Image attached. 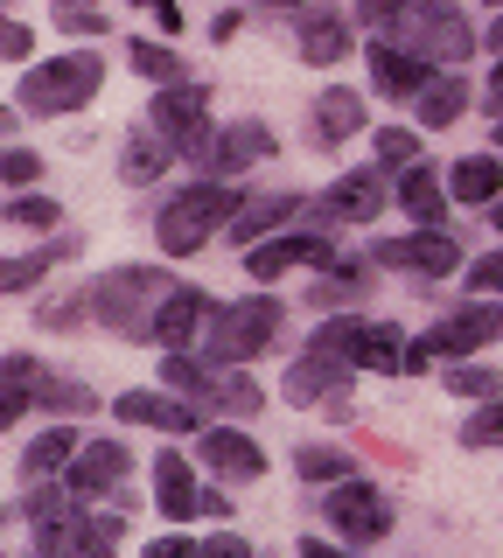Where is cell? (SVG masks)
I'll return each mask as SVG.
<instances>
[{"mask_svg": "<svg viewBox=\"0 0 503 558\" xmlns=\"http://www.w3.org/2000/svg\"><path fill=\"white\" fill-rule=\"evenodd\" d=\"M154 510H161V517H176V523L196 517V475H189V461H182L176 447H161V453H154Z\"/></svg>", "mask_w": 503, "mask_h": 558, "instance_id": "cell-25", "label": "cell"}, {"mask_svg": "<svg viewBox=\"0 0 503 558\" xmlns=\"http://www.w3.org/2000/svg\"><path fill=\"white\" fill-rule=\"evenodd\" d=\"M98 84H106V57H92V49H71V57L28 63L14 105H22V112H36V119H71V112H84V105L98 98Z\"/></svg>", "mask_w": 503, "mask_h": 558, "instance_id": "cell-2", "label": "cell"}, {"mask_svg": "<svg viewBox=\"0 0 503 558\" xmlns=\"http://www.w3.org/2000/svg\"><path fill=\"white\" fill-rule=\"evenodd\" d=\"M468 98H476V92H468V77H433L412 105H420V126H427V133H447V126L468 112Z\"/></svg>", "mask_w": 503, "mask_h": 558, "instance_id": "cell-32", "label": "cell"}, {"mask_svg": "<svg viewBox=\"0 0 503 558\" xmlns=\"http://www.w3.org/2000/svg\"><path fill=\"white\" fill-rule=\"evenodd\" d=\"M141 8L154 14V22H161L168 35H182V8H176V0H141Z\"/></svg>", "mask_w": 503, "mask_h": 558, "instance_id": "cell-51", "label": "cell"}, {"mask_svg": "<svg viewBox=\"0 0 503 558\" xmlns=\"http://www.w3.org/2000/svg\"><path fill=\"white\" fill-rule=\"evenodd\" d=\"M161 168H168V147H161V140H154V133H141V126H133L127 140H119V182L147 189V182H154V174H161Z\"/></svg>", "mask_w": 503, "mask_h": 558, "instance_id": "cell-33", "label": "cell"}, {"mask_svg": "<svg viewBox=\"0 0 503 558\" xmlns=\"http://www.w3.org/2000/svg\"><path fill=\"white\" fill-rule=\"evenodd\" d=\"M315 349L343 356L350 371H378V377H398L406 371V328L398 322H328Z\"/></svg>", "mask_w": 503, "mask_h": 558, "instance_id": "cell-7", "label": "cell"}, {"mask_svg": "<svg viewBox=\"0 0 503 558\" xmlns=\"http://www.w3.org/2000/svg\"><path fill=\"white\" fill-rule=\"evenodd\" d=\"M287 217H301V196H294V189H280V196H252V203H238V217L224 223V238L231 244H266V238H280V223Z\"/></svg>", "mask_w": 503, "mask_h": 558, "instance_id": "cell-21", "label": "cell"}, {"mask_svg": "<svg viewBox=\"0 0 503 558\" xmlns=\"http://www.w3.org/2000/svg\"><path fill=\"white\" fill-rule=\"evenodd\" d=\"M378 209H385V174H378V168H350L343 182H328L315 203H301V217L328 238V231H343V223H371Z\"/></svg>", "mask_w": 503, "mask_h": 558, "instance_id": "cell-9", "label": "cell"}, {"mask_svg": "<svg viewBox=\"0 0 503 558\" xmlns=\"http://www.w3.org/2000/svg\"><path fill=\"white\" fill-rule=\"evenodd\" d=\"M252 279H280L294 266H336V244H328L322 231H287V238H266V244H252Z\"/></svg>", "mask_w": 503, "mask_h": 558, "instance_id": "cell-17", "label": "cell"}, {"mask_svg": "<svg viewBox=\"0 0 503 558\" xmlns=\"http://www.w3.org/2000/svg\"><path fill=\"white\" fill-rule=\"evenodd\" d=\"M371 266H363V258H343V266H328L322 279H308V307L315 314H336V307H363L371 301Z\"/></svg>", "mask_w": 503, "mask_h": 558, "instance_id": "cell-23", "label": "cell"}, {"mask_svg": "<svg viewBox=\"0 0 503 558\" xmlns=\"http://www.w3.org/2000/svg\"><path fill=\"white\" fill-rule=\"evenodd\" d=\"M482 112H490V119H503V63L490 70V84H482Z\"/></svg>", "mask_w": 503, "mask_h": 558, "instance_id": "cell-52", "label": "cell"}, {"mask_svg": "<svg viewBox=\"0 0 503 558\" xmlns=\"http://www.w3.org/2000/svg\"><path fill=\"white\" fill-rule=\"evenodd\" d=\"M14 517H22V502H0V531H8V523H14Z\"/></svg>", "mask_w": 503, "mask_h": 558, "instance_id": "cell-55", "label": "cell"}, {"mask_svg": "<svg viewBox=\"0 0 503 558\" xmlns=\"http://www.w3.org/2000/svg\"><path fill=\"white\" fill-rule=\"evenodd\" d=\"M147 133L161 140L168 154H182V161H211V84H168V92H154L147 105Z\"/></svg>", "mask_w": 503, "mask_h": 558, "instance_id": "cell-5", "label": "cell"}, {"mask_svg": "<svg viewBox=\"0 0 503 558\" xmlns=\"http://www.w3.org/2000/svg\"><path fill=\"white\" fill-rule=\"evenodd\" d=\"M196 461L211 468L217 482H259L266 475V447H252V433H238V426H203Z\"/></svg>", "mask_w": 503, "mask_h": 558, "instance_id": "cell-15", "label": "cell"}, {"mask_svg": "<svg viewBox=\"0 0 503 558\" xmlns=\"http://www.w3.org/2000/svg\"><path fill=\"white\" fill-rule=\"evenodd\" d=\"M294 475H301V482H322V488L328 482H350L357 475V453L350 447H322V440L315 447H294Z\"/></svg>", "mask_w": 503, "mask_h": 558, "instance_id": "cell-35", "label": "cell"}, {"mask_svg": "<svg viewBox=\"0 0 503 558\" xmlns=\"http://www.w3.org/2000/svg\"><path fill=\"white\" fill-rule=\"evenodd\" d=\"M127 63H133V77H147V84H154V92H168V84H189V63H182L168 43H141V35H133Z\"/></svg>", "mask_w": 503, "mask_h": 558, "instance_id": "cell-34", "label": "cell"}, {"mask_svg": "<svg viewBox=\"0 0 503 558\" xmlns=\"http://www.w3.org/2000/svg\"><path fill=\"white\" fill-rule=\"evenodd\" d=\"M490 342H503V301H468L455 314H441L420 349L427 356H476V349H490Z\"/></svg>", "mask_w": 503, "mask_h": 558, "instance_id": "cell-12", "label": "cell"}, {"mask_svg": "<svg viewBox=\"0 0 503 558\" xmlns=\"http://www.w3.org/2000/svg\"><path fill=\"white\" fill-rule=\"evenodd\" d=\"M363 57H371V84L385 98H420L427 84H433V63L412 57V49H398V43H371Z\"/></svg>", "mask_w": 503, "mask_h": 558, "instance_id": "cell-19", "label": "cell"}, {"mask_svg": "<svg viewBox=\"0 0 503 558\" xmlns=\"http://www.w3.org/2000/svg\"><path fill=\"white\" fill-rule=\"evenodd\" d=\"M112 412L127 418V426H154V433H203V405L168 398V391H119Z\"/></svg>", "mask_w": 503, "mask_h": 558, "instance_id": "cell-18", "label": "cell"}, {"mask_svg": "<svg viewBox=\"0 0 503 558\" xmlns=\"http://www.w3.org/2000/svg\"><path fill=\"white\" fill-rule=\"evenodd\" d=\"M447 196H455V203H476V209H490L496 196H503V161H496V154H462V161L455 168H447Z\"/></svg>", "mask_w": 503, "mask_h": 558, "instance_id": "cell-27", "label": "cell"}, {"mask_svg": "<svg viewBox=\"0 0 503 558\" xmlns=\"http://www.w3.org/2000/svg\"><path fill=\"white\" fill-rule=\"evenodd\" d=\"M266 8H308V0H266Z\"/></svg>", "mask_w": 503, "mask_h": 558, "instance_id": "cell-60", "label": "cell"}, {"mask_svg": "<svg viewBox=\"0 0 503 558\" xmlns=\"http://www.w3.org/2000/svg\"><path fill=\"white\" fill-rule=\"evenodd\" d=\"M147 558H196V537H154Z\"/></svg>", "mask_w": 503, "mask_h": 558, "instance_id": "cell-50", "label": "cell"}, {"mask_svg": "<svg viewBox=\"0 0 503 558\" xmlns=\"http://www.w3.org/2000/svg\"><path fill=\"white\" fill-rule=\"evenodd\" d=\"M119 537H127V517H92L84 502H71L63 517L36 523V558H112Z\"/></svg>", "mask_w": 503, "mask_h": 558, "instance_id": "cell-8", "label": "cell"}, {"mask_svg": "<svg viewBox=\"0 0 503 558\" xmlns=\"http://www.w3.org/2000/svg\"><path fill=\"white\" fill-rule=\"evenodd\" d=\"M322 517L336 523L350 545H378V537H392V496L385 488H371V482H328V496H322Z\"/></svg>", "mask_w": 503, "mask_h": 558, "instance_id": "cell-10", "label": "cell"}, {"mask_svg": "<svg viewBox=\"0 0 503 558\" xmlns=\"http://www.w3.org/2000/svg\"><path fill=\"white\" fill-rule=\"evenodd\" d=\"M161 377H168V391H176V398H189V405L211 412V398H217V377H224V371H211V363L189 356V349H168V356H161Z\"/></svg>", "mask_w": 503, "mask_h": 558, "instance_id": "cell-30", "label": "cell"}, {"mask_svg": "<svg viewBox=\"0 0 503 558\" xmlns=\"http://www.w3.org/2000/svg\"><path fill=\"white\" fill-rule=\"evenodd\" d=\"M301 558H357V551H336V545H315V537H301Z\"/></svg>", "mask_w": 503, "mask_h": 558, "instance_id": "cell-54", "label": "cell"}, {"mask_svg": "<svg viewBox=\"0 0 503 558\" xmlns=\"http://www.w3.org/2000/svg\"><path fill=\"white\" fill-rule=\"evenodd\" d=\"M231 217H238V189L231 182H196V189H182V196L161 203L154 238H161L168 258H189V252H203V244H211Z\"/></svg>", "mask_w": 503, "mask_h": 558, "instance_id": "cell-3", "label": "cell"}, {"mask_svg": "<svg viewBox=\"0 0 503 558\" xmlns=\"http://www.w3.org/2000/svg\"><path fill=\"white\" fill-rule=\"evenodd\" d=\"M0 182H14V189L43 182V154L36 147H8V140H0Z\"/></svg>", "mask_w": 503, "mask_h": 558, "instance_id": "cell-41", "label": "cell"}, {"mask_svg": "<svg viewBox=\"0 0 503 558\" xmlns=\"http://www.w3.org/2000/svg\"><path fill=\"white\" fill-rule=\"evenodd\" d=\"M211 314H217V301H211L203 287H168L161 307L147 314V342H154V349H189V342H203Z\"/></svg>", "mask_w": 503, "mask_h": 558, "instance_id": "cell-13", "label": "cell"}, {"mask_svg": "<svg viewBox=\"0 0 503 558\" xmlns=\"http://www.w3.org/2000/svg\"><path fill=\"white\" fill-rule=\"evenodd\" d=\"M57 28H63V35H84V43H92V35H106V14H98V8H84V14H57Z\"/></svg>", "mask_w": 503, "mask_h": 558, "instance_id": "cell-48", "label": "cell"}, {"mask_svg": "<svg viewBox=\"0 0 503 558\" xmlns=\"http://www.w3.org/2000/svg\"><path fill=\"white\" fill-rule=\"evenodd\" d=\"M398 49H412V57H441V63H462L476 57V28H468V14L455 8V0H412L406 14H398Z\"/></svg>", "mask_w": 503, "mask_h": 558, "instance_id": "cell-6", "label": "cell"}, {"mask_svg": "<svg viewBox=\"0 0 503 558\" xmlns=\"http://www.w3.org/2000/svg\"><path fill=\"white\" fill-rule=\"evenodd\" d=\"M294 43H301L308 63H343V57H350V22H343L328 0H308V8H301V28H294Z\"/></svg>", "mask_w": 503, "mask_h": 558, "instance_id": "cell-22", "label": "cell"}, {"mask_svg": "<svg viewBox=\"0 0 503 558\" xmlns=\"http://www.w3.org/2000/svg\"><path fill=\"white\" fill-rule=\"evenodd\" d=\"M406 8H412V0H357V14H363L371 28H392V22H398Z\"/></svg>", "mask_w": 503, "mask_h": 558, "instance_id": "cell-47", "label": "cell"}, {"mask_svg": "<svg viewBox=\"0 0 503 558\" xmlns=\"http://www.w3.org/2000/svg\"><path fill=\"white\" fill-rule=\"evenodd\" d=\"M447 391L468 398V405H490V398L503 391V377L490 371V363H462V371H447Z\"/></svg>", "mask_w": 503, "mask_h": 558, "instance_id": "cell-38", "label": "cell"}, {"mask_svg": "<svg viewBox=\"0 0 503 558\" xmlns=\"http://www.w3.org/2000/svg\"><path fill=\"white\" fill-rule=\"evenodd\" d=\"M468 287H476V301H503V252H482L476 272H468Z\"/></svg>", "mask_w": 503, "mask_h": 558, "instance_id": "cell-44", "label": "cell"}, {"mask_svg": "<svg viewBox=\"0 0 503 558\" xmlns=\"http://www.w3.org/2000/svg\"><path fill=\"white\" fill-rule=\"evenodd\" d=\"M280 147L273 140V126H259V119H238V126H224L217 140H211V182H224V174H238V168H252V161H266V154Z\"/></svg>", "mask_w": 503, "mask_h": 558, "instance_id": "cell-20", "label": "cell"}, {"mask_svg": "<svg viewBox=\"0 0 503 558\" xmlns=\"http://www.w3.org/2000/svg\"><path fill=\"white\" fill-rule=\"evenodd\" d=\"M36 405L57 412V418H92V412H98V391H84L77 377H57V371H49L43 391H36Z\"/></svg>", "mask_w": 503, "mask_h": 558, "instance_id": "cell-36", "label": "cell"}, {"mask_svg": "<svg viewBox=\"0 0 503 558\" xmlns=\"http://www.w3.org/2000/svg\"><path fill=\"white\" fill-rule=\"evenodd\" d=\"M8 223H14V231H57L63 209L49 203V196H14V203H8Z\"/></svg>", "mask_w": 503, "mask_h": 558, "instance_id": "cell-39", "label": "cell"}, {"mask_svg": "<svg viewBox=\"0 0 503 558\" xmlns=\"http://www.w3.org/2000/svg\"><path fill=\"white\" fill-rule=\"evenodd\" d=\"M84 8H92V0H57V14H84Z\"/></svg>", "mask_w": 503, "mask_h": 558, "instance_id": "cell-57", "label": "cell"}, {"mask_svg": "<svg viewBox=\"0 0 503 558\" xmlns=\"http://www.w3.org/2000/svg\"><path fill=\"white\" fill-rule=\"evenodd\" d=\"M14 119H22V112H8V105H0V140H8V133H14Z\"/></svg>", "mask_w": 503, "mask_h": 558, "instance_id": "cell-56", "label": "cell"}, {"mask_svg": "<svg viewBox=\"0 0 503 558\" xmlns=\"http://www.w3.org/2000/svg\"><path fill=\"white\" fill-rule=\"evenodd\" d=\"M238 502L224 496V488H196V517H231Z\"/></svg>", "mask_w": 503, "mask_h": 558, "instance_id": "cell-49", "label": "cell"}, {"mask_svg": "<svg viewBox=\"0 0 503 558\" xmlns=\"http://www.w3.org/2000/svg\"><path fill=\"white\" fill-rule=\"evenodd\" d=\"M363 126V98L343 92V84H328V92L315 98V147H343Z\"/></svg>", "mask_w": 503, "mask_h": 558, "instance_id": "cell-29", "label": "cell"}, {"mask_svg": "<svg viewBox=\"0 0 503 558\" xmlns=\"http://www.w3.org/2000/svg\"><path fill=\"white\" fill-rule=\"evenodd\" d=\"M259 384H252V371H224L217 377V398H211V412H231V418H252L259 412Z\"/></svg>", "mask_w": 503, "mask_h": 558, "instance_id": "cell-37", "label": "cell"}, {"mask_svg": "<svg viewBox=\"0 0 503 558\" xmlns=\"http://www.w3.org/2000/svg\"><path fill=\"white\" fill-rule=\"evenodd\" d=\"M280 328H287V307L273 301V293H245V301L211 314V328H203L196 349H203L211 371H245V363H259L273 342H280Z\"/></svg>", "mask_w": 503, "mask_h": 558, "instance_id": "cell-1", "label": "cell"}, {"mask_svg": "<svg viewBox=\"0 0 503 558\" xmlns=\"http://www.w3.org/2000/svg\"><path fill=\"white\" fill-rule=\"evenodd\" d=\"M462 447H503V398H490V405H476V412H468Z\"/></svg>", "mask_w": 503, "mask_h": 558, "instance_id": "cell-40", "label": "cell"}, {"mask_svg": "<svg viewBox=\"0 0 503 558\" xmlns=\"http://www.w3.org/2000/svg\"><path fill=\"white\" fill-rule=\"evenodd\" d=\"M43 363L28 356V349H14V356H0V433L14 426V418H22L28 405H36V391H43Z\"/></svg>", "mask_w": 503, "mask_h": 558, "instance_id": "cell-26", "label": "cell"}, {"mask_svg": "<svg viewBox=\"0 0 503 558\" xmlns=\"http://www.w3.org/2000/svg\"><path fill=\"white\" fill-rule=\"evenodd\" d=\"M496 147H503V119H496Z\"/></svg>", "mask_w": 503, "mask_h": 558, "instance_id": "cell-61", "label": "cell"}, {"mask_svg": "<svg viewBox=\"0 0 503 558\" xmlns=\"http://www.w3.org/2000/svg\"><path fill=\"white\" fill-rule=\"evenodd\" d=\"M371 266H392V272H412V279H447L462 266V244L447 231H412V238H378L371 244Z\"/></svg>", "mask_w": 503, "mask_h": 558, "instance_id": "cell-11", "label": "cell"}, {"mask_svg": "<svg viewBox=\"0 0 503 558\" xmlns=\"http://www.w3.org/2000/svg\"><path fill=\"white\" fill-rule=\"evenodd\" d=\"M350 377H357V371H350L343 356H328V349L308 342V356L287 363V384H280V391H287V405H328L336 391H350Z\"/></svg>", "mask_w": 503, "mask_h": 558, "instance_id": "cell-16", "label": "cell"}, {"mask_svg": "<svg viewBox=\"0 0 503 558\" xmlns=\"http://www.w3.org/2000/svg\"><path fill=\"white\" fill-rule=\"evenodd\" d=\"M28 57H36V28L0 8V63H28Z\"/></svg>", "mask_w": 503, "mask_h": 558, "instance_id": "cell-42", "label": "cell"}, {"mask_svg": "<svg viewBox=\"0 0 503 558\" xmlns=\"http://www.w3.org/2000/svg\"><path fill=\"white\" fill-rule=\"evenodd\" d=\"M490 49H503V14H496V22H490Z\"/></svg>", "mask_w": 503, "mask_h": 558, "instance_id": "cell-58", "label": "cell"}, {"mask_svg": "<svg viewBox=\"0 0 503 558\" xmlns=\"http://www.w3.org/2000/svg\"><path fill=\"white\" fill-rule=\"evenodd\" d=\"M490 223H496V231H503V196H496V203H490Z\"/></svg>", "mask_w": 503, "mask_h": 558, "instance_id": "cell-59", "label": "cell"}, {"mask_svg": "<svg viewBox=\"0 0 503 558\" xmlns=\"http://www.w3.org/2000/svg\"><path fill=\"white\" fill-rule=\"evenodd\" d=\"M398 209H406L420 231H441L447 223V189H441V174H433V161H412L398 174Z\"/></svg>", "mask_w": 503, "mask_h": 558, "instance_id": "cell-24", "label": "cell"}, {"mask_svg": "<svg viewBox=\"0 0 503 558\" xmlns=\"http://www.w3.org/2000/svg\"><path fill=\"white\" fill-rule=\"evenodd\" d=\"M238 28H245V14H217V22H211V35H217V43H231Z\"/></svg>", "mask_w": 503, "mask_h": 558, "instance_id": "cell-53", "label": "cell"}, {"mask_svg": "<svg viewBox=\"0 0 503 558\" xmlns=\"http://www.w3.org/2000/svg\"><path fill=\"white\" fill-rule=\"evenodd\" d=\"M0 8H8V0H0Z\"/></svg>", "mask_w": 503, "mask_h": 558, "instance_id": "cell-62", "label": "cell"}, {"mask_svg": "<svg viewBox=\"0 0 503 558\" xmlns=\"http://www.w3.org/2000/svg\"><path fill=\"white\" fill-rule=\"evenodd\" d=\"M77 447H84V440H77V426H49V433H36V440H28V453H22V482H49V475H63Z\"/></svg>", "mask_w": 503, "mask_h": 558, "instance_id": "cell-31", "label": "cell"}, {"mask_svg": "<svg viewBox=\"0 0 503 558\" xmlns=\"http://www.w3.org/2000/svg\"><path fill=\"white\" fill-rule=\"evenodd\" d=\"M84 252V238H57V244H43V252H28V258H0V293H28V287H43L49 272L63 266V258H77Z\"/></svg>", "mask_w": 503, "mask_h": 558, "instance_id": "cell-28", "label": "cell"}, {"mask_svg": "<svg viewBox=\"0 0 503 558\" xmlns=\"http://www.w3.org/2000/svg\"><path fill=\"white\" fill-rule=\"evenodd\" d=\"M127 468H133V447H127V440H84V447L71 453V468H63V488H71L77 502L119 496Z\"/></svg>", "mask_w": 503, "mask_h": 558, "instance_id": "cell-14", "label": "cell"}, {"mask_svg": "<svg viewBox=\"0 0 503 558\" xmlns=\"http://www.w3.org/2000/svg\"><path fill=\"white\" fill-rule=\"evenodd\" d=\"M378 161H385V168H412V161H420V133L385 126V133H378Z\"/></svg>", "mask_w": 503, "mask_h": 558, "instance_id": "cell-43", "label": "cell"}, {"mask_svg": "<svg viewBox=\"0 0 503 558\" xmlns=\"http://www.w3.org/2000/svg\"><path fill=\"white\" fill-rule=\"evenodd\" d=\"M176 287L161 266H119L92 287V322L112 328L119 342H147V314L161 307V293Z\"/></svg>", "mask_w": 503, "mask_h": 558, "instance_id": "cell-4", "label": "cell"}, {"mask_svg": "<svg viewBox=\"0 0 503 558\" xmlns=\"http://www.w3.org/2000/svg\"><path fill=\"white\" fill-rule=\"evenodd\" d=\"M71 322H92V293H63V301L43 307V328H71Z\"/></svg>", "mask_w": 503, "mask_h": 558, "instance_id": "cell-45", "label": "cell"}, {"mask_svg": "<svg viewBox=\"0 0 503 558\" xmlns=\"http://www.w3.org/2000/svg\"><path fill=\"white\" fill-rule=\"evenodd\" d=\"M196 558H252V545L238 531H217V537H203V545H196Z\"/></svg>", "mask_w": 503, "mask_h": 558, "instance_id": "cell-46", "label": "cell"}]
</instances>
